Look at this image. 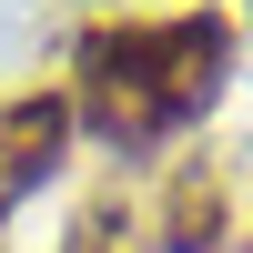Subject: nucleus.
Returning <instances> with one entry per match:
<instances>
[{"instance_id":"nucleus-1","label":"nucleus","mask_w":253,"mask_h":253,"mask_svg":"<svg viewBox=\"0 0 253 253\" xmlns=\"http://www.w3.org/2000/svg\"><path fill=\"white\" fill-rule=\"evenodd\" d=\"M233 81V10H122L91 20L71 51V132H101L112 152H152V142L193 132Z\"/></svg>"},{"instance_id":"nucleus-2","label":"nucleus","mask_w":253,"mask_h":253,"mask_svg":"<svg viewBox=\"0 0 253 253\" xmlns=\"http://www.w3.org/2000/svg\"><path fill=\"white\" fill-rule=\"evenodd\" d=\"M152 233L162 253H243V182L223 152H193L152 203Z\"/></svg>"},{"instance_id":"nucleus-3","label":"nucleus","mask_w":253,"mask_h":253,"mask_svg":"<svg viewBox=\"0 0 253 253\" xmlns=\"http://www.w3.org/2000/svg\"><path fill=\"white\" fill-rule=\"evenodd\" d=\"M61 152H71V101L61 91H10L0 101V223L61 172Z\"/></svg>"},{"instance_id":"nucleus-4","label":"nucleus","mask_w":253,"mask_h":253,"mask_svg":"<svg viewBox=\"0 0 253 253\" xmlns=\"http://www.w3.org/2000/svg\"><path fill=\"white\" fill-rule=\"evenodd\" d=\"M61 253H162V233H152V203H142L132 182H101V193L71 213Z\"/></svg>"}]
</instances>
